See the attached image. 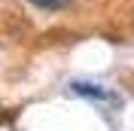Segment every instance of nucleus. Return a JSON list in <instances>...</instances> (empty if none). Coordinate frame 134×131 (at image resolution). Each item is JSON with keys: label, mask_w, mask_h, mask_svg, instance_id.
Wrapping results in <instances>:
<instances>
[{"label": "nucleus", "mask_w": 134, "mask_h": 131, "mask_svg": "<svg viewBox=\"0 0 134 131\" xmlns=\"http://www.w3.org/2000/svg\"><path fill=\"white\" fill-rule=\"evenodd\" d=\"M70 89V95H76V98H88V101H113V91L107 89V85H100V82H70L67 85Z\"/></svg>", "instance_id": "f257e3e1"}, {"label": "nucleus", "mask_w": 134, "mask_h": 131, "mask_svg": "<svg viewBox=\"0 0 134 131\" xmlns=\"http://www.w3.org/2000/svg\"><path fill=\"white\" fill-rule=\"evenodd\" d=\"M31 6H37V9H43V12H58V9H64L70 0H27Z\"/></svg>", "instance_id": "f03ea898"}]
</instances>
